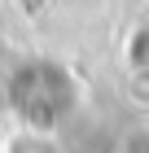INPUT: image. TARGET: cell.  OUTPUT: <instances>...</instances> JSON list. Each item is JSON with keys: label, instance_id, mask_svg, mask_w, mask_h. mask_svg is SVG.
I'll return each mask as SVG.
<instances>
[{"label": "cell", "instance_id": "6da1fadb", "mask_svg": "<svg viewBox=\"0 0 149 153\" xmlns=\"http://www.w3.org/2000/svg\"><path fill=\"white\" fill-rule=\"evenodd\" d=\"M0 153H61V149L44 127H22V131H13L9 140L0 144Z\"/></svg>", "mask_w": 149, "mask_h": 153}]
</instances>
